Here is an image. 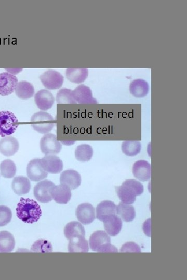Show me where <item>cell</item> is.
Here are the masks:
<instances>
[{"instance_id":"ac0fdd59","label":"cell","mask_w":187,"mask_h":280,"mask_svg":"<svg viewBox=\"0 0 187 280\" xmlns=\"http://www.w3.org/2000/svg\"><path fill=\"white\" fill-rule=\"evenodd\" d=\"M20 144L16 138L6 137L0 140V153L6 156H12L19 151Z\"/></svg>"},{"instance_id":"277c9868","label":"cell","mask_w":187,"mask_h":280,"mask_svg":"<svg viewBox=\"0 0 187 280\" xmlns=\"http://www.w3.org/2000/svg\"><path fill=\"white\" fill-rule=\"evenodd\" d=\"M33 129L40 134L49 133L54 126L53 117L46 112H39L35 113L31 119Z\"/></svg>"},{"instance_id":"f1b7e54d","label":"cell","mask_w":187,"mask_h":280,"mask_svg":"<svg viewBox=\"0 0 187 280\" xmlns=\"http://www.w3.org/2000/svg\"><path fill=\"white\" fill-rule=\"evenodd\" d=\"M93 155L92 147L88 144L78 146L75 151L76 159L81 162H87L91 160Z\"/></svg>"},{"instance_id":"7402d4cb","label":"cell","mask_w":187,"mask_h":280,"mask_svg":"<svg viewBox=\"0 0 187 280\" xmlns=\"http://www.w3.org/2000/svg\"><path fill=\"white\" fill-rule=\"evenodd\" d=\"M68 250L69 252H88L89 250L88 242L83 235L71 238L69 240Z\"/></svg>"},{"instance_id":"5bb4252c","label":"cell","mask_w":187,"mask_h":280,"mask_svg":"<svg viewBox=\"0 0 187 280\" xmlns=\"http://www.w3.org/2000/svg\"><path fill=\"white\" fill-rule=\"evenodd\" d=\"M41 164L43 169L52 174L59 173L63 169L62 160L55 155H46L41 159Z\"/></svg>"},{"instance_id":"d6986e66","label":"cell","mask_w":187,"mask_h":280,"mask_svg":"<svg viewBox=\"0 0 187 280\" xmlns=\"http://www.w3.org/2000/svg\"><path fill=\"white\" fill-rule=\"evenodd\" d=\"M105 229L111 236H116L121 231L122 220L116 214H113L107 217L104 221Z\"/></svg>"},{"instance_id":"7a4b0ae2","label":"cell","mask_w":187,"mask_h":280,"mask_svg":"<svg viewBox=\"0 0 187 280\" xmlns=\"http://www.w3.org/2000/svg\"><path fill=\"white\" fill-rule=\"evenodd\" d=\"M116 192L119 198L125 204H133L136 197L143 192V186L141 183L134 179L124 181L120 186L116 187Z\"/></svg>"},{"instance_id":"8992f818","label":"cell","mask_w":187,"mask_h":280,"mask_svg":"<svg viewBox=\"0 0 187 280\" xmlns=\"http://www.w3.org/2000/svg\"><path fill=\"white\" fill-rule=\"evenodd\" d=\"M41 150L46 155H55L60 153L61 143L57 140L56 136L48 134L42 137L40 142Z\"/></svg>"},{"instance_id":"484cf974","label":"cell","mask_w":187,"mask_h":280,"mask_svg":"<svg viewBox=\"0 0 187 280\" xmlns=\"http://www.w3.org/2000/svg\"><path fill=\"white\" fill-rule=\"evenodd\" d=\"M116 213L125 222H132L136 217V211L133 206L123 202L116 206Z\"/></svg>"},{"instance_id":"f546056e","label":"cell","mask_w":187,"mask_h":280,"mask_svg":"<svg viewBox=\"0 0 187 280\" xmlns=\"http://www.w3.org/2000/svg\"><path fill=\"white\" fill-rule=\"evenodd\" d=\"M141 149V145L138 141H125L122 144V150L128 156L138 155Z\"/></svg>"},{"instance_id":"9c48e42d","label":"cell","mask_w":187,"mask_h":280,"mask_svg":"<svg viewBox=\"0 0 187 280\" xmlns=\"http://www.w3.org/2000/svg\"><path fill=\"white\" fill-rule=\"evenodd\" d=\"M55 184L46 180L38 183L34 187V193L36 199L42 203H48L52 200L51 191Z\"/></svg>"},{"instance_id":"d590c367","label":"cell","mask_w":187,"mask_h":280,"mask_svg":"<svg viewBox=\"0 0 187 280\" xmlns=\"http://www.w3.org/2000/svg\"><path fill=\"white\" fill-rule=\"evenodd\" d=\"M143 230L149 237H151V218L148 219L143 224Z\"/></svg>"},{"instance_id":"30bf717a","label":"cell","mask_w":187,"mask_h":280,"mask_svg":"<svg viewBox=\"0 0 187 280\" xmlns=\"http://www.w3.org/2000/svg\"><path fill=\"white\" fill-rule=\"evenodd\" d=\"M72 95L77 104H96L98 103L93 97L90 88L84 85L78 86L75 90L72 91Z\"/></svg>"},{"instance_id":"9a60e30c","label":"cell","mask_w":187,"mask_h":280,"mask_svg":"<svg viewBox=\"0 0 187 280\" xmlns=\"http://www.w3.org/2000/svg\"><path fill=\"white\" fill-rule=\"evenodd\" d=\"M81 175L74 170H67L61 174V184L68 186L70 189L73 190L78 188L81 185Z\"/></svg>"},{"instance_id":"83f0119b","label":"cell","mask_w":187,"mask_h":280,"mask_svg":"<svg viewBox=\"0 0 187 280\" xmlns=\"http://www.w3.org/2000/svg\"><path fill=\"white\" fill-rule=\"evenodd\" d=\"M64 232L65 237L69 240L77 235H85L84 227L78 222H71L67 224L64 228Z\"/></svg>"},{"instance_id":"e575fe53","label":"cell","mask_w":187,"mask_h":280,"mask_svg":"<svg viewBox=\"0 0 187 280\" xmlns=\"http://www.w3.org/2000/svg\"><path fill=\"white\" fill-rule=\"evenodd\" d=\"M121 252H141L140 246L135 242H128L124 244L121 249Z\"/></svg>"},{"instance_id":"3957f363","label":"cell","mask_w":187,"mask_h":280,"mask_svg":"<svg viewBox=\"0 0 187 280\" xmlns=\"http://www.w3.org/2000/svg\"><path fill=\"white\" fill-rule=\"evenodd\" d=\"M90 247L97 252H118L117 248L111 244L109 235L104 231L94 232L89 239Z\"/></svg>"},{"instance_id":"1f68e13d","label":"cell","mask_w":187,"mask_h":280,"mask_svg":"<svg viewBox=\"0 0 187 280\" xmlns=\"http://www.w3.org/2000/svg\"><path fill=\"white\" fill-rule=\"evenodd\" d=\"M56 101L58 104H77L72 95V91L63 88L57 93Z\"/></svg>"},{"instance_id":"d6a6232c","label":"cell","mask_w":187,"mask_h":280,"mask_svg":"<svg viewBox=\"0 0 187 280\" xmlns=\"http://www.w3.org/2000/svg\"><path fill=\"white\" fill-rule=\"evenodd\" d=\"M52 250L51 243L43 239H40L36 241L32 247V251L35 252H51Z\"/></svg>"},{"instance_id":"44dd1931","label":"cell","mask_w":187,"mask_h":280,"mask_svg":"<svg viewBox=\"0 0 187 280\" xmlns=\"http://www.w3.org/2000/svg\"><path fill=\"white\" fill-rule=\"evenodd\" d=\"M12 188L14 192L19 196L30 193L31 183L30 180L23 176H19L14 178L12 182Z\"/></svg>"},{"instance_id":"2e32d148","label":"cell","mask_w":187,"mask_h":280,"mask_svg":"<svg viewBox=\"0 0 187 280\" xmlns=\"http://www.w3.org/2000/svg\"><path fill=\"white\" fill-rule=\"evenodd\" d=\"M35 100L38 108L42 111L50 109L55 102V98L52 94L46 90H42L37 93Z\"/></svg>"},{"instance_id":"6da1fadb","label":"cell","mask_w":187,"mask_h":280,"mask_svg":"<svg viewBox=\"0 0 187 280\" xmlns=\"http://www.w3.org/2000/svg\"><path fill=\"white\" fill-rule=\"evenodd\" d=\"M17 214L23 222L33 224L38 222L42 212L40 205L36 201L22 198L18 205Z\"/></svg>"},{"instance_id":"4fadbf2b","label":"cell","mask_w":187,"mask_h":280,"mask_svg":"<svg viewBox=\"0 0 187 280\" xmlns=\"http://www.w3.org/2000/svg\"><path fill=\"white\" fill-rule=\"evenodd\" d=\"M133 173L136 179L141 182H146L151 178V166L146 160H140L133 166Z\"/></svg>"},{"instance_id":"d4e9b609","label":"cell","mask_w":187,"mask_h":280,"mask_svg":"<svg viewBox=\"0 0 187 280\" xmlns=\"http://www.w3.org/2000/svg\"><path fill=\"white\" fill-rule=\"evenodd\" d=\"M15 246L16 240L12 233L7 231L0 232V252H11Z\"/></svg>"},{"instance_id":"52a82bcc","label":"cell","mask_w":187,"mask_h":280,"mask_svg":"<svg viewBox=\"0 0 187 280\" xmlns=\"http://www.w3.org/2000/svg\"><path fill=\"white\" fill-rule=\"evenodd\" d=\"M40 79L43 85L50 90L59 89L64 83V77L61 74L53 70L43 73Z\"/></svg>"},{"instance_id":"7c38bea8","label":"cell","mask_w":187,"mask_h":280,"mask_svg":"<svg viewBox=\"0 0 187 280\" xmlns=\"http://www.w3.org/2000/svg\"><path fill=\"white\" fill-rule=\"evenodd\" d=\"M76 216L82 224H90L94 222L96 218L95 208L90 203H82L79 205L77 208Z\"/></svg>"},{"instance_id":"ffe728a7","label":"cell","mask_w":187,"mask_h":280,"mask_svg":"<svg viewBox=\"0 0 187 280\" xmlns=\"http://www.w3.org/2000/svg\"><path fill=\"white\" fill-rule=\"evenodd\" d=\"M116 214V205L110 200H104L98 204L96 208V217L101 222L108 216Z\"/></svg>"},{"instance_id":"cb8c5ba5","label":"cell","mask_w":187,"mask_h":280,"mask_svg":"<svg viewBox=\"0 0 187 280\" xmlns=\"http://www.w3.org/2000/svg\"><path fill=\"white\" fill-rule=\"evenodd\" d=\"M88 72L87 68H68L66 77L72 83L81 84L87 79Z\"/></svg>"},{"instance_id":"5b68a950","label":"cell","mask_w":187,"mask_h":280,"mask_svg":"<svg viewBox=\"0 0 187 280\" xmlns=\"http://www.w3.org/2000/svg\"><path fill=\"white\" fill-rule=\"evenodd\" d=\"M19 121L14 113L8 111L0 112V136L6 137L16 132Z\"/></svg>"},{"instance_id":"e0dca14e","label":"cell","mask_w":187,"mask_h":280,"mask_svg":"<svg viewBox=\"0 0 187 280\" xmlns=\"http://www.w3.org/2000/svg\"><path fill=\"white\" fill-rule=\"evenodd\" d=\"M52 199L59 204H67L72 196L71 189L68 186L61 184L52 187L51 191Z\"/></svg>"},{"instance_id":"4316f807","label":"cell","mask_w":187,"mask_h":280,"mask_svg":"<svg viewBox=\"0 0 187 280\" xmlns=\"http://www.w3.org/2000/svg\"><path fill=\"white\" fill-rule=\"evenodd\" d=\"M15 92L17 96L21 99H28L35 94V88L30 83L22 81L18 83Z\"/></svg>"},{"instance_id":"4dcf8cb0","label":"cell","mask_w":187,"mask_h":280,"mask_svg":"<svg viewBox=\"0 0 187 280\" xmlns=\"http://www.w3.org/2000/svg\"><path fill=\"white\" fill-rule=\"evenodd\" d=\"M0 170L4 178L11 179L16 175L17 168L13 161L6 159L4 160L0 165Z\"/></svg>"},{"instance_id":"836d02e7","label":"cell","mask_w":187,"mask_h":280,"mask_svg":"<svg viewBox=\"0 0 187 280\" xmlns=\"http://www.w3.org/2000/svg\"><path fill=\"white\" fill-rule=\"evenodd\" d=\"M12 217L11 209L5 205H0V227L7 225Z\"/></svg>"},{"instance_id":"603a6c76","label":"cell","mask_w":187,"mask_h":280,"mask_svg":"<svg viewBox=\"0 0 187 280\" xmlns=\"http://www.w3.org/2000/svg\"><path fill=\"white\" fill-rule=\"evenodd\" d=\"M129 91L136 98L146 96L149 91V85L145 80L137 79L133 81L129 85Z\"/></svg>"},{"instance_id":"ba28073f","label":"cell","mask_w":187,"mask_h":280,"mask_svg":"<svg viewBox=\"0 0 187 280\" xmlns=\"http://www.w3.org/2000/svg\"><path fill=\"white\" fill-rule=\"evenodd\" d=\"M27 174L29 179L34 182L45 179L48 176V173L42 167L41 159L39 158L32 160L28 164Z\"/></svg>"},{"instance_id":"8fae6325","label":"cell","mask_w":187,"mask_h":280,"mask_svg":"<svg viewBox=\"0 0 187 280\" xmlns=\"http://www.w3.org/2000/svg\"><path fill=\"white\" fill-rule=\"evenodd\" d=\"M18 79L8 72L0 74V95L7 96L15 91Z\"/></svg>"}]
</instances>
